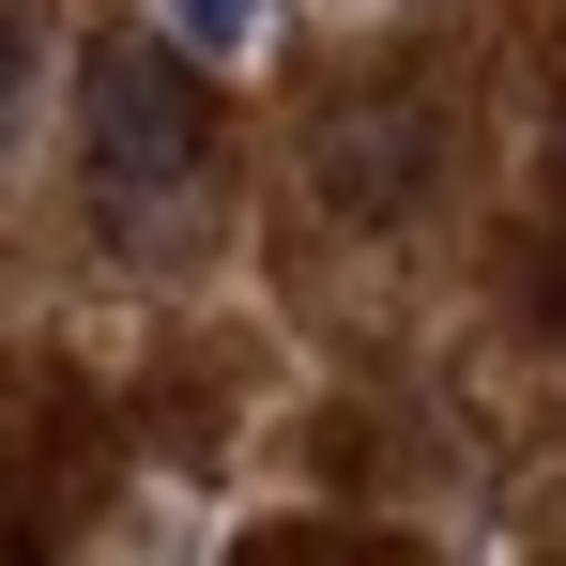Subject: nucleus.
<instances>
[{"instance_id": "f257e3e1", "label": "nucleus", "mask_w": 566, "mask_h": 566, "mask_svg": "<svg viewBox=\"0 0 566 566\" xmlns=\"http://www.w3.org/2000/svg\"><path fill=\"white\" fill-rule=\"evenodd\" d=\"M77 169H93V214L107 245H138V261H185L199 230H214V138H199V62L154 31H123L77 62Z\"/></svg>"}, {"instance_id": "f03ea898", "label": "nucleus", "mask_w": 566, "mask_h": 566, "mask_svg": "<svg viewBox=\"0 0 566 566\" xmlns=\"http://www.w3.org/2000/svg\"><path fill=\"white\" fill-rule=\"evenodd\" d=\"M154 31H169L185 62H245V46L276 31V0H154Z\"/></svg>"}, {"instance_id": "7ed1b4c3", "label": "nucleus", "mask_w": 566, "mask_h": 566, "mask_svg": "<svg viewBox=\"0 0 566 566\" xmlns=\"http://www.w3.org/2000/svg\"><path fill=\"white\" fill-rule=\"evenodd\" d=\"M31 77H46V46H31V15H0V154H15V123H31Z\"/></svg>"}]
</instances>
